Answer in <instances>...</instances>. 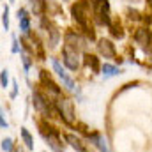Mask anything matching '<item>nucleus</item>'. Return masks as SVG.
I'll return each instance as SVG.
<instances>
[{
  "label": "nucleus",
  "instance_id": "nucleus-1",
  "mask_svg": "<svg viewBox=\"0 0 152 152\" xmlns=\"http://www.w3.org/2000/svg\"><path fill=\"white\" fill-rule=\"evenodd\" d=\"M71 14H73V18H75V21L80 25V27H83L85 30H87V34H90V37H94V32L88 28V23H87V18H88V0H80V2H76L75 5L71 7Z\"/></svg>",
  "mask_w": 152,
  "mask_h": 152
},
{
  "label": "nucleus",
  "instance_id": "nucleus-2",
  "mask_svg": "<svg viewBox=\"0 0 152 152\" xmlns=\"http://www.w3.org/2000/svg\"><path fill=\"white\" fill-rule=\"evenodd\" d=\"M92 12L99 25H110V2L108 0H94Z\"/></svg>",
  "mask_w": 152,
  "mask_h": 152
},
{
  "label": "nucleus",
  "instance_id": "nucleus-3",
  "mask_svg": "<svg viewBox=\"0 0 152 152\" xmlns=\"http://www.w3.org/2000/svg\"><path fill=\"white\" fill-rule=\"evenodd\" d=\"M51 67H53V71L57 73V76L62 80V83H64V87L67 88V90H75V81H73V78L66 73V69L62 67V64L58 62V58H51Z\"/></svg>",
  "mask_w": 152,
  "mask_h": 152
},
{
  "label": "nucleus",
  "instance_id": "nucleus-4",
  "mask_svg": "<svg viewBox=\"0 0 152 152\" xmlns=\"http://www.w3.org/2000/svg\"><path fill=\"white\" fill-rule=\"evenodd\" d=\"M62 57H64V64L71 69V71H76L78 67H80V60H78V51H76L75 48H71V46H64V50H62Z\"/></svg>",
  "mask_w": 152,
  "mask_h": 152
},
{
  "label": "nucleus",
  "instance_id": "nucleus-5",
  "mask_svg": "<svg viewBox=\"0 0 152 152\" xmlns=\"http://www.w3.org/2000/svg\"><path fill=\"white\" fill-rule=\"evenodd\" d=\"M57 106H58V112L64 117L66 122H73L75 112H73V103H71L69 99H58V104H57Z\"/></svg>",
  "mask_w": 152,
  "mask_h": 152
},
{
  "label": "nucleus",
  "instance_id": "nucleus-6",
  "mask_svg": "<svg viewBox=\"0 0 152 152\" xmlns=\"http://www.w3.org/2000/svg\"><path fill=\"white\" fill-rule=\"evenodd\" d=\"M97 48H99V53H101L104 58H113L115 57V46L112 44V41L101 39L99 44H97Z\"/></svg>",
  "mask_w": 152,
  "mask_h": 152
},
{
  "label": "nucleus",
  "instance_id": "nucleus-7",
  "mask_svg": "<svg viewBox=\"0 0 152 152\" xmlns=\"http://www.w3.org/2000/svg\"><path fill=\"white\" fill-rule=\"evenodd\" d=\"M18 21H20V30L23 34H28L30 32V18L27 14V9H18Z\"/></svg>",
  "mask_w": 152,
  "mask_h": 152
},
{
  "label": "nucleus",
  "instance_id": "nucleus-8",
  "mask_svg": "<svg viewBox=\"0 0 152 152\" xmlns=\"http://www.w3.org/2000/svg\"><path fill=\"white\" fill-rule=\"evenodd\" d=\"M32 97H34V106L37 108L39 112H42V113L50 115V108H48V101H46V99H44V97L41 96V92H37V90H36Z\"/></svg>",
  "mask_w": 152,
  "mask_h": 152
},
{
  "label": "nucleus",
  "instance_id": "nucleus-9",
  "mask_svg": "<svg viewBox=\"0 0 152 152\" xmlns=\"http://www.w3.org/2000/svg\"><path fill=\"white\" fill-rule=\"evenodd\" d=\"M90 142H92V143H94L101 152H110L108 143H106V140H104L103 136H99V134H92V136H90Z\"/></svg>",
  "mask_w": 152,
  "mask_h": 152
},
{
  "label": "nucleus",
  "instance_id": "nucleus-10",
  "mask_svg": "<svg viewBox=\"0 0 152 152\" xmlns=\"http://www.w3.org/2000/svg\"><path fill=\"white\" fill-rule=\"evenodd\" d=\"M66 140L69 142V145H71L75 151H78V152H85V145H83V142H81L78 136H75V134H66Z\"/></svg>",
  "mask_w": 152,
  "mask_h": 152
},
{
  "label": "nucleus",
  "instance_id": "nucleus-11",
  "mask_svg": "<svg viewBox=\"0 0 152 152\" xmlns=\"http://www.w3.org/2000/svg\"><path fill=\"white\" fill-rule=\"evenodd\" d=\"M20 133H21V138H23L27 149H28V151H34V140H32V134L28 133V129H27V127H21Z\"/></svg>",
  "mask_w": 152,
  "mask_h": 152
},
{
  "label": "nucleus",
  "instance_id": "nucleus-12",
  "mask_svg": "<svg viewBox=\"0 0 152 152\" xmlns=\"http://www.w3.org/2000/svg\"><path fill=\"white\" fill-rule=\"evenodd\" d=\"M30 4H32L34 14H37V16H41L46 9V0H30Z\"/></svg>",
  "mask_w": 152,
  "mask_h": 152
},
{
  "label": "nucleus",
  "instance_id": "nucleus-13",
  "mask_svg": "<svg viewBox=\"0 0 152 152\" xmlns=\"http://www.w3.org/2000/svg\"><path fill=\"white\" fill-rule=\"evenodd\" d=\"M120 75V69L115 67V66H110V64H104L103 66V76L104 78H112V76H117Z\"/></svg>",
  "mask_w": 152,
  "mask_h": 152
},
{
  "label": "nucleus",
  "instance_id": "nucleus-14",
  "mask_svg": "<svg viewBox=\"0 0 152 152\" xmlns=\"http://www.w3.org/2000/svg\"><path fill=\"white\" fill-rule=\"evenodd\" d=\"M134 39H136L140 44H147V42H149V32H147L145 28H140V30L136 32Z\"/></svg>",
  "mask_w": 152,
  "mask_h": 152
},
{
  "label": "nucleus",
  "instance_id": "nucleus-15",
  "mask_svg": "<svg viewBox=\"0 0 152 152\" xmlns=\"http://www.w3.org/2000/svg\"><path fill=\"white\" fill-rule=\"evenodd\" d=\"M2 27H4L5 32L9 30V7L7 5L4 7V12H2Z\"/></svg>",
  "mask_w": 152,
  "mask_h": 152
},
{
  "label": "nucleus",
  "instance_id": "nucleus-16",
  "mask_svg": "<svg viewBox=\"0 0 152 152\" xmlns=\"http://www.w3.org/2000/svg\"><path fill=\"white\" fill-rule=\"evenodd\" d=\"M85 62H87L88 66H92V69H94V71H97V69H99V62H97V58H96L94 55H87V57H85Z\"/></svg>",
  "mask_w": 152,
  "mask_h": 152
},
{
  "label": "nucleus",
  "instance_id": "nucleus-17",
  "mask_svg": "<svg viewBox=\"0 0 152 152\" xmlns=\"http://www.w3.org/2000/svg\"><path fill=\"white\" fill-rule=\"evenodd\" d=\"M7 83H9V71L4 69V71L0 73V85H2L4 88H7Z\"/></svg>",
  "mask_w": 152,
  "mask_h": 152
},
{
  "label": "nucleus",
  "instance_id": "nucleus-18",
  "mask_svg": "<svg viewBox=\"0 0 152 152\" xmlns=\"http://www.w3.org/2000/svg\"><path fill=\"white\" fill-rule=\"evenodd\" d=\"M2 149L5 152H11L12 151V140H11V138H4V140H2Z\"/></svg>",
  "mask_w": 152,
  "mask_h": 152
},
{
  "label": "nucleus",
  "instance_id": "nucleus-19",
  "mask_svg": "<svg viewBox=\"0 0 152 152\" xmlns=\"http://www.w3.org/2000/svg\"><path fill=\"white\" fill-rule=\"evenodd\" d=\"M112 34L118 39L124 37V32H122V27H120V25H118V27H112Z\"/></svg>",
  "mask_w": 152,
  "mask_h": 152
},
{
  "label": "nucleus",
  "instance_id": "nucleus-20",
  "mask_svg": "<svg viewBox=\"0 0 152 152\" xmlns=\"http://www.w3.org/2000/svg\"><path fill=\"white\" fill-rule=\"evenodd\" d=\"M16 96H18V83H16V81H12V90H11V97L14 99Z\"/></svg>",
  "mask_w": 152,
  "mask_h": 152
},
{
  "label": "nucleus",
  "instance_id": "nucleus-21",
  "mask_svg": "<svg viewBox=\"0 0 152 152\" xmlns=\"http://www.w3.org/2000/svg\"><path fill=\"white\" fill-rule=\"evenodd\" d=\"M20 51V48H18V41L16 37H12V53H18Z\"/></svg>",
  "mask_w": 152,
  "mask_h": 152
},
{
  "label": "nucleus",
  "instance_id": "nucleus-22",
  "mask_svg": "<svg viewBox=\"0 0 152 152\" xmlns=\"http://www.w3.org/2000/svg\"><path fill=\"white\" fill-rule=\"evenodd\" d=\"M0 127H7V120L2 117V113H0Z\"/></svg>",
  "mask_w": 152,
  "mask_h": 152
},
{
  "label": "nucleus",
  "instance_id": "nucleus-23",
  "mask_svg": "<svg viewBox=\"0 0 152 152\" xmlns=\"http://www.w3.org/2000/svg\"><path fill=\"white\" fill-rule=\"evenodd\" d=\"M129 2H136V0H129Z\"/></svg>",
  "mask_w": 152,
  "mask_h": 152
},
{
  "label": "nucleus",
  "instance_id": "nucleus-24",
  "mask_svg": "<svg viewBox=\"0 0 152 152\" xmlns=\"http://www.w3.org/2000/svg\"><path fill=\"white\" fill-rule=\"evenodd\" d=\"M9 2H14V0H9Z\"/></svg>",
  "mask_w": 152,
  "mask_h": 152
}]
</instances>
